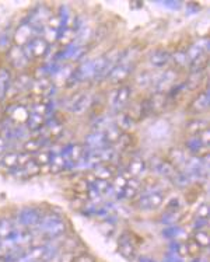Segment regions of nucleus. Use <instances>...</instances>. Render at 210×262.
Returning a JSON list of instances; mask_svg holds the SVG:
<instances>
[{
	"instance_id": "obj_25",
	"label": "nucleus",
	"mask_w": 210,
	"mask_h": 262,
	"mask_svg": "<svg viewBox=\"0 0 210 262\" xmlns=\"http://www.w3.org/2000/svg\"><path fill=\"white\" fill-rule=\"evenodd\" d=\"M26 254V248L23 245H19V247H14L9 251H6L4 255L0 258L1 262H19L21 260V257Z\"/></svg>"
},
{
	"instance_id": "obj_1",
	"label": "nucleus",
	"mask_w": 210,
	"mask_h": 262,
	"mask_svg": "<svg viewBox=\"0 0 210 262\" xmlns=\"http://www.w3.org/2000/svg\"><path fill=\"white\" fill-rule=\"evenodd\" d=\"M39 233L42 234L45 238L48 240H53L60 237L62 234L66 232V222L62 217V214L55 213V212H49V213L44 214L41 222L37 226Z\"/></svg>"
},
{
	"instance_id": "obj_16",
	"label": "nucleus",
	"mask_w": 210,
	"mask_h": 262,
	"mask_svg": "<svg viewBox=\"0 0 210 262\" xmlns=\"http://www.w3.org/2000/svg\"><path fill=\"white\" fill-rule=\"evenodd\" d=\"M84 146L88 147V149H100V147L108 146V142H106L105 133L104 132H100V131H94V132H91L90 135L86 136Z\"/></svg>"
},
{
	"instance_id": "obj_36",
	"label": "nucleus",
	"mask_w": 210,
	"mask_h": 262,
	"mask_svg": "<svg viewBox=\"0 0 210 262\" xmlns=\"http://www.w3.org/2000/svg\"><path fill=\"white\" fill-rule=\"evenodd\" d=\"M32 160L42 168L44 165H49L51 160H52V155L48 150H41L38 153H35V156L32 157Z\"/></svg>"
},
{
	"instance_id": "obj_51",
	"label": "nucleus",
	"mask_w": 210,
	"mask_h": 262,
	"mask_svg": "<svg viewBox=\"0 0 210 262\" xmlns=\"http://www.w3.org/2000/svg\"><path fill=\"white\" fill-rule=\"evenodd\" d=\"M6 149H7V143H6V140H4L3 137H0V155H3V153L6 152Z\"/></svg>"
},
{
	"instance_id": "obj_31",
	"label": "nucleus",
	"mask_w": 210,
	"mask_h": 262,
	"mask_svg": "<svg viewBox=\"0 0 210 262\" xmlns=\"http://www.w3.org/2000/svg\"><path fill=\"white\" fill-rule=\"evenodd\" d=\"M31 86H32L31 76L27 75V73H21L14 81H11V87H14L16 90H19V91H24V90H27Z\"/></svg>"
},
{
	"instance_id": "obj_6",
	"label": "nucleus",
	"mask_w": 210,
	"mask_h": 262,
	"mask_svg": "<svg viewBox=\"0 0 210 262\" xmlns=\"http://www.w3.org/2000/svg\"><path fill=\"white\" fill-rule=\"evenodd\" d=\"M90 105H91V96L88 93H76L67 101V109L73 114H81Z\"/></svg>"
},
{
	"instance_id": "obj_40",
	"label": "nucleus",
	"mask_w": 210,
	"mask_h": 262,
	"mask_svg": "<svg viewBox=\"0 0 210 262\" xmlns=\"http://www.w3.org/2000/svg\"><path fill=\"white\" fill-rule=\"evenodd\" d=\"M181 233V227H178V226H170V227H167V229L162 230V237L167 238V240H175Z\"/></svg>"
},
{
	"instance_id": "obj_11",
	"label": "nucleus",
	"mask_w": 210,
	"mask_h": 262,
	"mask_svg": "<svg viewBox=\"0 0 210 262\" xmlns=\"http://www.w3.org/2000/svg\"><path fill=\"white\" fill-rule=\"evenodd\" d=\"M210 105V97H209V91H203L201 94H198V97L195 98L189 105V112L198 115V114H202L205 111L209 109Z\"/></svg>"
},
{
	"instance_id": "obj_32",
	"label": "nucleus",
	"mask_w": 210,
	"mask_h": 262,
	"mask_svg": "<svg viewBox=\"0 0 210 262\" xmlns=\"http://www.w3.org/2000/svg\"><path fill=\"white\" fill-rule=\"evenodd\" d=\"M172 183H174V185H177V186H180V188H185V186H188V185L191 184V177L188 175V173L186 171H175L174 173V175H172L171 178Z\"/></svg>"
},
{
	"instance_id": "obj_30",
	"label": "nucleus",
	"mask_w": 210,
	"mask_h": 262,
	"mask_svg": "<svg viewBox=\"0 0 210 262\" xmlns=\"http://www.w3.org/2000/svg\"><path fill=\"white\" fill-rule=\"evenodd\" d=\"M205 129H209V122L205 121V119H193V121L186 124V131L191 135H198Z\"/></svg>"
},
{
	"instance_id": "obj_12",
	"label": "nucleus",
	"mask_w": 210,
	"mask_h": 262,
	"mask_svg": "<svg viewBox=\"0 0 210 262\" xmlns=\"http://www.w3.org/2000/svg\"><path fill=\"white\" fill-rule=\"evenodd\" d=\"M9 58H10V63H11L16 69H20V70L26 68L29 62L21 47H10Z\"/></svg>"
},
{
	"instance_id": "obj_38",
	"label": "nucleus",
	"mask_w": 210,
	"mask_h": 262,
	"mask_svg": "<svg viewBox=\"0 0 210 262\" xmlns=\"http://www.w3.org/2000/svg\"><path fill=\"white\" fill-rule=\"evenodd\" d=\"M171 59L174 60V63L177 65V66H185L186 63H189V59H188V55H186V51H184V49H178L174 55H171Z\"/></svg>"
},
{
	"instance_id": "obj_34",
	"label": "nucleus",
	"mask_w": 210,
	"mask_h": 262,
	"mask_svg": "<svg viewBox=\"0 0 210 262\" xmlns=\"http://www.w3.org/2000/svg\"><path fill=\"white\" fill-rule=\"evenodd\" d=\"M16 230L13 222L7 219V217H0V240L7 238L10 234Z\"/></svg>"
},
{
	"instance_id": "obj_33",
	"label": "nucleus",
	"mask_w": 210,
	"mask_h": 262,
	"mask_svg": "<svg viewBox=\"0 0 210 262\" xmlns=\"http://www.w3.org/2000/svg\"><path fill=\"white\" fill-rule=\"evenodd\" d=\"M91 185L97 189V192L100 195H109L114 192V186H112V183L109 181H104V180H96L91 183Z\"/></svg>"
},
{
	"instance_id": "obj_35",
	"label": "nucleus",
	"mask_w": 210,
	"mask_h": 262,
	"mask_svg": "<svg viewBox=\"0 0 210 262\" xmlns=\"http://www.w3.org/2000/svg\"><path fill=\"white\" fill-rule=\"evenodd\" d=\"M203 76H205V72L189 73V78L186 79V81L184 83V84H185V88H188V90H195V88H198V86L201 84L202 80H203Z\"/></svg>"
},
{
	"instance_id": "obj_20",
	"label": "nucleus",
	"mask_w": 210,
	"mask_h": 262,
	"mask_svg": "<svg viewBox=\"0 0 210 262\" xmlns=\"http://www.w3.org/2000/svg\"><path fill=\"white\" fill-rule=\"evenodd\" d=\"M49 143L51 140L48 137H38V139H28L23 147H24V152L32 155V153H38L41 150H44V147H47Z\"/></svg>"
},
{
	"instance_id": "obj_39",
	"label": "nucleus",
	"mask_w": 210,
	"mask_h": 262,
	"mask_svg": "<svg viewBox=\"0 0 210 262\" xmlns=\"http://www.w3.org/2000/svg\"><path fill=\"white\" fill-rule=\"evenodd\" d=\"M192 240L198 244L201 248H206L210 243L209 234L206 233L205 230H198V232L195 233V236H193V238H192Z\"/></svg>"
},
{
	"instance_id": "obj_26",
	"label": "nucleus",
	"mask_w": 210,
	"mask_h": 262,
	"mask_svg": "<svg viewBox=\"0 0 210 262\" xmlns=\"http://www.w3.org/2000/svg\"><path fill=\"white\" fill-rule=\"evenodd\" d=\"M45 122H47V118L44 115L29 112L28 118H27V128L29 131H39L41 128L45 127Z\"/></svg>"
},
{
	"instance_id": "obj_49",
	"label": "nucleus",
	"mask_w": 210,
	"mask_h": 262,
	"mask_svg": "<svg viewBox=\"0 0 210 262\" xmlns=\"http://www.w3.org/2000/svg\"><path fill=\"white\" fill-rule=\"evenodd\" d=\"M198 217H203V219H208L209 217V206L206 204H203L198 209Z\"/></svg>"
},
{
	"instance_id": "obj_22",
	"label": "nucleus",
	"mask_w": 210,
	"mask_h": 262,
	"mask_svg": "<svg viewBox=\"0 0 210 262\" xmlns=\"http://www.w3.org/2000/svg\"><path fill=\"white\" fill-rule=\"evenodd\" d=\"M146 167L147 165L143 158H132L126 167V173L132 178H137L139 175H142L146 171Z\"/></svg>"
},
{
	"instance_id": "obj_27",
	"label": "nucleus",
	"mask_w": 210,
	"mask_h": 262,
	"mask_svg": "<svg viewBox=\"0 0 210 262\" xmlns=\"http://www.w3.org/2000/svg\"><path fill=\"white\" fill-rule=\"evenodd\" d=\"M208 53H203L198 58L192 59L191 62L188 63L189 65V73H199V72H205V69L208 66Z\"/></svg>"
},
{
	"instance_id": "obj_42",
	"label": "nucleus",
	"mask_w": 210,
	"mask_h": 262,
	"mask_svg": "<svg viewBox=\"0 0 210 262\" xmlns=\"http://www.w3.org/2000/svg\"><path fill=\"white\" fill-rule=\"evenodd\" d=\"M178 216V212H165V213L162 214V219L161 222L164 224H172L177 222V217Z\"/></svg>"
},
{
	"instance_id": "obj_48",
	"label": "nucleus",
	"mask_w": 210,
	"mask_h": 262,
	"mask_svg": "<svg viewBox=\"0 0 210 262\" xmlns=\"http://www.w3.org/2000/svg\"><path fill=\"white\" fill-rule=\"evenodd\" d=\"M209 223L208 219H203V217H196V220L193 222V229L195 230H202L206 224Z\"/></svg>"
},
{
	"instance_id": "obj_29",
	"label": "nucleus",
	"mask_w": 210,
	"mask_h": 262,
	"mask_svg": "<svg viewBox=\"0 0 210 262\" xmlns=\"http://www.w3.org/2000/svg\"><path fill=\"white\" fill-rule=\"evenodd\" d=\"M168 161H170L175 168L180 167V165H185V163H186V157H185L184 150H180V149H171V150L168 152Z\"/></svg>"
},
{
	"instance_id": "obj_45",
	"label": "nucleus",
	"mask_w": 210,
	"mask_h": 262,
	"mask_svg": "<svg viewBox=\"0 0 210 262\" xmlns=\"http://www.w3.org/2000/svg\"><path fill=\"white\" fill-rule=\"evenodd\" d=\"M73 262H97V260L91 254L83 253L80 254V255H76V258H75V261Z\"/></svg>"
},
{
	"instance_id": "obj_14",
	"label": "nucleus",
	"mask_w": 210,
	"mask_h": 262,
	"mask_svg": "<svg viewBox=\"0 0 210 262\" xmlns=\"http://www.w3.org/2000/svg\"><path fill=\"white\" fill-rule=\"evenodd\" d=\"M142 188H143V185H142V183H140L139 178H132V177H129L128 181H126L124 191H122L121 198L132 199V198H134L136 195H139V192H140Z\"/></svg>"
},
{
	"instance_id": "obj_15",
	"label": "nucleus",
	"mask_w": 210,
	"mask_h": 262,
	"mask_svg": "<svg viewBox=\"0 0 210 262\" xmlns=\"http://www.w3.org/2000/svg\"><path fill=\"white\" fill-rule=\"evenodd\" d=\"M152 165H153V170L156 173H158L165 178H171L174 173L177 171V168L168 160H164V158H156Z\"/></svg>"
},
{
	"instance_id": "obj_44",
	"label": "nucleus",
	"mask_w": 210,
	"mask_h": 262,
	"mask_svg": "<svg viewBox=\"0 0 210 262\" xmlns=\"http://www.w3.org/2000/svg\"><path fill=\"white\" fill-rule=\"evenodd\" d=\"M10 49V35L6 32L0 34V51H9Z\"/></svg>"
},
{
	"instance_id": "obj_8",
	"label": "nucleus",
	"mask_w": 210,
	"mask_h": 262,
	"mask_svg": "<svg viewBox=\"0 0 210 262\" xmlns=\"http://www.w3.org/2000/svg\"><path fill=\"white\" fill-rule=\"evenodd\" d=\"M118 251L119 254L129 260V261H133L134 255H136V247H134L133 240H132V236L129 233H124L119 237V243H118Z\"/></svg>"
},
{
	"instance_id": "obj_41",
	"label": "nucleus",
	"mask_w": 210,
	"mask_h": 262,
	"mask_svg": "<svg viewBox=\"0 0 210 262\" xmlns=\"http://www.w3.org/2000/svg\"><path fill=\"white\" fill-rule=\"evenodd\" d=\"M136 81H137V84L140 86V87H149V86H152L154 83V80L150 76V73L149 72H143L142 75H139L137 79H136Z\"/></svg>"
},
{
	"instance_id": "obj_46",
	"label": "nucleus",
	"mask_w": 210,
	"mask_h": 262,
	"mask_svg": "<svg viewBox=\"0 0 210 262\" xmlns=\"http://www.w3.org/2000/svg\"><path fill=\"white\" fill-rule=\"evenodd\" d=\"M186 250H188V255H189V254H192V255H198L199 250H201V247L195 243L193 240H191V241L186 243Z\"/></svg>"
},
{
	"instance_id": "obj_7",
	"label": "nucleus",
	"mask_w": 210,
	"mask_h": 262,
	"mask_svg": "<svg viewBox=\"0 0 210 262\" xmlns=\"http://www.w3.org/2000/svg\"><path fill=\"white\" fill-rule=\"evenodd\" d=\"M177 76H178L177 70H174V69L165 70L161 76L153 83L154 87L157 90V93H165V91H168V90L175 84Z\"/></svg>"
},
{
	"instance_id": "obj_18",
	"label": "nucleus",
	"mask_w": 210,
	"mask_h": 262,
	"mask_svg": "<svg viewBox=\"0 0 210 262\" xmlns=\"http://www.w3.org/2000/svg\"><path fill=\"white\" fill-rule=\"evenodd\" d=\"M171 60V53L165 49H157L150 55V63L154 68H164L170 63Z\"/></svg>"
},
{
	"instance_id": "obj_19",
	"label": "nucleus",
	"mask_w": 210,
	"mask_h": 262,
	"mask_svg": "<svg viewBox=\"0 0 210 262\" xmlns=\"http://www.w3.org/2000/svg\"><path fill=\"white\" fill-rule=\"evenodd\" d=\"M149 103H150V107L153 114H160L162 112L165 107H167V103H168V97H167V93H154L152 97L149 98Z\"/></svg>"
},
{
	"instance_id": "obj_4",
	"label": "nucleus",
	"mask_w": 210,
	"mask_h": 262,
	"mask_svg": "<svg viewBox=\"0 0 210 262\" xmlns=\"http://www.w3.org/2000/svg\"><path fill=\"white\" fill-rule=\"evenodd\" d=\"M133 69H134V63H132V62L128 60V59H121V62L111 70V73L108 75L106 80H108L111 84L124 83L125 80L132 75Z\"/></svg>"
},
{
	"instance_id": "obj_23",
	"label": "nucleus",
	"mask_w": 210,
	"mask_h": 262,
	"mask_svg": "<svg viewBox=\"0 0 210 262\" xmlns=\"http://www.w3.org/2000/svg\"><path fill=\"white\" fill-rule=\"evenodd\" d=\"M114 124H115V127L118 128L121 132H128V131H131V129L133 128L134 121H133V118L131 117L129 114L121 112V114H118V115H116Z\"/></svg>"
},
{
	"instance_id": "obj_21",
	"label": "nucleus",
	"mask_w": 210,
	"mask_h": 262,
	"mask_svg": "<svg viewBox=\"0 0 210 262\" xmlns=\"http://www.w3.org/2000/svg\"><path fill=\"white\" fill-rule=\"evenodd\" d=\"M11 73L7 68H0V101L7 97L11 87Z\"/></svg>"
},
{
	"instance_id": "obj_28",
	"label": "nucleus",
	"mask_w": 210,
	"mask_h": 262,
	"mask_svg": "<svg viewBox=\"0 0 210 262\" xmlns=\"http://www.w3.org/2000/svg\"><path fill=\"white\" fill-rule=\"evenodd\" d=\"M63 170H66V160L62 155H53L52 156V160L49 163V171L57 174V173H62Z\"/></svg>"
},
{
	"instance_id": "obj_53",
	"label": "nucleus",
	"mask_w": 210,
	"mask_h": 262,
	"mask_svg": "<svg viewBox=\"0 0 210 262\" xmlns=\"http://www.w3.org/2000/svg\"><path fill=\"white\" fill-rule=\"evenodd\" d=\"M192 262H201V260H199V258H195Z\"/></svg>"
},
{
	"instance_id": "obj_43",
	"label": "nucleus",
	"mask_w": 210,
	"mask_h": 262,
	"mask_svg": "<svg viewBox=\"0 0 210 262\" xmlns=\"http://www.w3.org/2000/svg\"><path fill=\"white\" fill-rule=\"evenodd\" d=\"M164 262H184V258L172 251H167L164 254Z\"/></svg>"
},
{
	"instance_id": "obj_13",
	"label": "nucleus",
	"mask_w": 210,
	"mask_h": 262,
	"mask_svg": "<svg viewBox=\"0 0 210 262\" xmlns=\"http://www.w3.org/2000/svg\"><path fill=\"white\" fill-rule=\"evenodd\" d=\"M118 167L115 164H100L94 167V178L96 180H104V181H111L116 175Z\"/></svg>"
},
{
	"instance_id": "obj_3",
	"label": "nucleus",
	"mask_w": 210,
	"mask_h": 262,
	"mask_svg": "<svg viewBox=\"0 0 210 262\" xmlns=\"http://www.w3.org/2000/svg\"><path fill=\"white\" fill-rule=\"evenodd\" d=\"M162 202H164V192L161 189H157V191H143L139 195L136 205L142 210H152L161 206Z\"/></svg>"
},
{
	"instance_id": "obj_50",
	"label": "nucleus",
	"mask_w": 210,
	"mask_h": 262,
	"mask_svg": "<svg viewBox=\"0 0 210 262\" xmlns=\"http://www.w3.org/2000/svg\"><path fill=\"white\" fill-rule=\"evenodd\" d=\"M76 258V254L73 251H66V253L62 254V258H60V262H73Z\"/></svg>"
},
{
	"instance_id": "obj_5",
	"label": "nucleus",
	"mask_w": 210,
	"mask_h": 262,
	"mask_svg": "<svg viewBox=\"0 0 210 262\" xmlns=\"http://www.w3.org/2000/svg\"><path fill=\"white\" fill-rule=\"evenodd\" d=\"M42 212L39 210L38 208L35 206H26V208H21L19 212H17V222L24 227H37L42 219Z\"/></svg>"
},
{
	"instance_id": "obj_54",
	"label": "nucleus",
	"mask_w": 210,
	"mask_h": 262,
	"mask_svg": "<svg viewBox=\"0 0 210 262\" xmlns=\"http://www.w3.org/2000/svg\"><path fill=\"white\" fill-rule=\"evenodd\" d=\"M0 251H1V240H0Z\"/></svg>"
},
{
	"instance_id": "obj_47",
	"label": "nucleus",
	"mask_w": 210,
	"mask_h": 262,
	"mask_svg": "<svg viewBox=\"0 0 210 262\" xmlns=\"http://www.w3.org/2000/svg\"><path fill=\"white\" fill-rule=\"evenodd\" d=\"M180 208H181L180 201L174 198V199H171V201L167 204V212H178V210H180Z\"/></svg>"
},
{
	"instance_id": "obj_17",
	"label": "nucleus",
	"mask_w": 210,
	"mask_h": 262,
	"mask_svg": "<svg viewBox=\"0 0 210 262\" xmlns=\"http://www.w3.org/2000/svg\"><path fill=\"white\" fill-rule=\"evenodd\" d=\"M209 39L206 38H202L199 39L198 42H195L193 45L189 47V49L186 51V55H188V59H189V62H191L192 59L198 58V56H201L203 53H208V51H209Z\"/></svg>"
},
{
	"instance_id": "obj_2",
	"label": "nucleus",
	"mask_w": 210,
	"mask_h": 262,
	"mask_svg": "<svg viewBox=\"0 0 210 262\" xmlns=\"http://www.w3.org/2000/svg\"><path fill=\"white\" fill-rule=\"evenodd\" d=\"M23 51H24L28 60L29 59H41L49 52V44L45 38L35 37V38H31L29 41H27Z\"/></svg>"
},
{
	"instance_id": "obj_10",
	"label": "nucleus",
	"mask_w": 210,
	"mask_h": 262,
	"mask_svg": "<svg viewBox=\"0 0 210 262\" xmlns=\"http://www.w3.org/2000/svg\"><path fill=\"white\" fill-rule=\"evenodd\" d=\"M131 94H132V88L128 84H122L119 86V88L114 93V97H112V105H114L115 109H122V108L128 104L129 98H131Z\"/></svg>"
},
{
	"instance_id": "obj_24",
	"label": "nucleus",
	"mask_w": 210,
	"mask_h": 262,
	"mask_svg": "<svg viewBox=\"0 0 210 262\" xmlns=\"http://www.w3.org/2000/svg\"><path fill=\"white\" fill-rule=\"evenodd\" d=\"M134 143H136L134 136L131 135L129 132H124L122 135L119 136V139L116 140L114 147L116 150H119V152H128L131 147H133Z\"/></svg>"
},
{
	"instance_id": "obj_9",
	"label": "nucleus",
	"mask_w": 210,
	"mask_h": 262,
	"mask_svg": "<svg viewBox=\"0 0 210 262\" xmlns=\"http://www.w3.org/2000/svg\"><path fill=\"white\" fill-rule=\"evenodd\" d=\"M185 147L188 149V152H191L192 155L196 157H206L209 153V146L205 145L196 135H192L185 142Z\"/></svg>"
},
{
	"instance_id": "obj_37",
	"label": "nucleus",
	"mask_w": 210,
	"mask_h": 262,
	"mask_svg": "<svg viewBox=\"0 0 210 262\" xmlns=\"http://www.w3.org/2000/svg\"><path fill=\"white\" fill-rule=\"evenodd\" d=\"M17 161H19V153H16V152H9L1 158V164L10 168V170L17 167Z\"/></svg>"
},
{
	"instance_id": "obj_52",
	"label": "nucleus",
	"mask_w": 210,
	"mask_h": 262,
	"mask_svg": "<svg viewBox=\"0 0 210 262\" xmlns=\"http://www.w3.org/2000/svg\"><path fill=\"white\" fill-rule=\"evenodd\" d=\"M139 262H156V261L152 260V258H149V257H140V258H139Z\"/></svg>"
}]
</instances>
